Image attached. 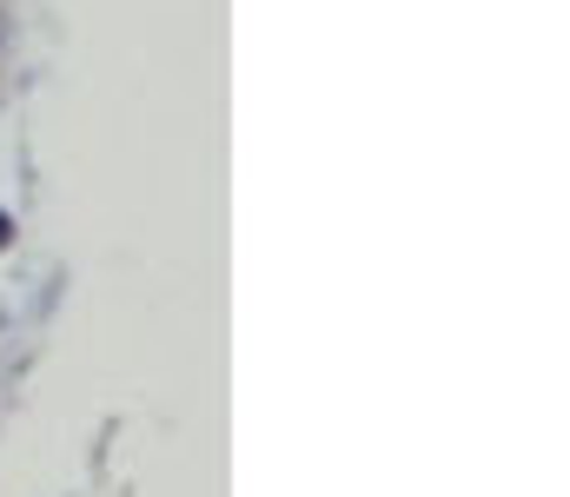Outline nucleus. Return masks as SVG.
Instances as JSON below:
<instances>
[{"label": "nucleus", "instance_id": "nucleus-1", "mask_svg": "<svg viewBox=\"0 0 570 497\" xmlns=\"http://www.w3.org/2000/svg\"><path fill=\"white\" fill-rule=\"evenodd\" d=\"M0 47H7V13H0Z\"/></svg>", "mask_w": 570, "mask_h": 497}]
</instances>
